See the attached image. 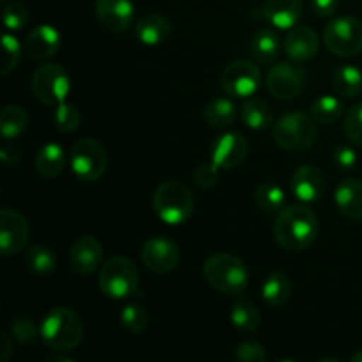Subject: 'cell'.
I'll use <instances>...</instances> for the list:
<instances>
[{
	"instance_id": "obj_1",
	"label": "cell",
	"mask_w": 362,
	"mask_h": 362,
	"mask_svg": "<svg viewBox=\"0 0 362 362\" xmlns=\"http://www.w3.org/2000/svg\"><path fill=\"white\" fill-rule=\"evenodd\" d=\"M318 218L306 204L290 205L279 212L274 223V239L283 250L303 251L315 243L318 235Z\"/></svg>"
},
{
	"instance_id": "obj_2",
	"label": "cell",
	"mask_w": 362,
	"mask_h": 362,
	"mask_svg": "<svg viewBox=\"0 0 362 362\" xmlns=\"http://www.w3.org/2000/svg\"><path fill=\"white\" fill-rule=\"evenodd\" d=\"M41 338L53 352H73L83 339V322L69 308L57 306L41 322Z\"/></svg>"
},
{
	"instance_id": "obj_3",
	"label": "cell",
	"mask_w": 362,
	"mask_h": 362,
	"mask_svg": "<svg viewBox=\"0 0 362 362\" xmlns=\"http://www.w3.org/2000/svg\"><path fill=\"white\" fill-rule=\"evenodd\" d=\"M204 278L225 296H240L250 285V272L240 258L228 253H216L204 262Z\"/></svg>"
},
{
	"instance_id": "obj_4",
	"label": "cell",
	"mask_w": 362,
	"mask_h": 362,
	"mask_svg": "<svg viewBox=\"0 0 362 362\" xmlns=\"http://www.w3.org/2000/svg\"><path fill=\"white\" fill-rule=\"evenodd\" d=\"M152 207L163 223L179 226L193 214L194 198L186 184L179 180H165L156 187Z\"/></svg>"
},
{
	"instance_id": "obj_5",
	"label": "cell",
	"mask_w": 362,
	"mask_h": 362,
	"mask_svg": "<svg viewBox=\"0 0 362 362\" xmlns=\"http://www.w3.org/2000/svg\"><path fill=\"white\" fill-rule=\"evenodd\" d=\"M317 120L303 112H288L272 127V140L288 152H304L317 141Z\"/></svg>"
},
{
	"instance_id": "obj_6",
	"label": "cell",
	"mask_w": 362,
	"mask_h": 362,
	"mask_svg": "<svg viewBox=\"0 0 362 362\" xmlns=\"http://www.w3.org/2000/svg\"><path fill=\"white\" fill-rule=\"evenodd\" d=\"M99 290L110 299L124 300L138 296L140 274L133 260L126 257H112L101 265L99 271Z\"/></svg>"
},
{
	"instance_id": "obj_7",
	"label": "cell",
	"mask_w": 362,
	"mask_h": 362,
	"mask_svg": "<svg viewBox=\"0 0 362 362\" xmlns=\"http://www.w3.org/2000/svg\"><path fill=\"white\" fill-rule=\"evenodd\" d=\"M71 170L81 182H95L103 179L108 168V154L95 138H80L73 144L69 154Z\"/></svg>"
},
{
	"instance_id": "obj_8",
	"label": "cell",
	"mask_w": 362,
	"mask_h": 362,
	"mask_svg": "<svg viewBox=\"0 0 362 362\" xmlns=\"http://www.w3.org/2000/svg\"><path fill=\"white\" fill-rule=\"evenodd\" d=\"M325 48L336 57H356L362 52V20L357 16H339L329 21L322 34Z\"/></svg>"
},
{
	"instance_id": "obj_9",
	"label": "cell",
	"mask_w": 362,
	"mask_h": 362,
	"mask_svg": "<svg viewBox=\"0 0 362 362\" xmlns=\"http://www.w3.org/2000/svg\"><path fill=\"white\" fill-rule=\"evenodd\" d=\"M32 90L37 101L48 106L66 103L71 92V78L60 64H45L32 76Z\"/></svg>"
},
{
	"instance_id": "obj_10",
	"label": "cell",
	"mask_w": 362,
	"mask_h": 362,
	"mask_svg": "<svg viewBox=\"0 0 362 362\" xmlns=\"http://www.w3.org/2000/svg\"><path fill=\"white\" fill-rule=\"evenodd\" d=\"M308 83V73L297 62H279L269 69L265 85L272 98L279 101H292L303 94Z\"/></svg>"
},
{
	"instance_id": "obj_11",
	"label": "cell",
	"mask_w": 362,
	"mask_h": 362,
	"mask_svg": "<svg viewBox=\"0 0 362 362\" xmlns=\"http://www.w3.org/2000/svg\"><path fill=\"white\" fill-rule=\"evenodd\" d=\"M262 73L255 62L246 59L233 60L223 69L221 87L232 98H251L258 90Z\"/></svg>"
},
{
	"instance_id": "obj_12",
	"label": "cell",
	"mask_w": 362,
	"mask_h": 362,
	"mask_svg": "<svg viewBox=\"0 0 362 362\" xmlns=\"http://www.w3.org/2000/svg\"><path fill=\"white\" fill-rule=\"evenodd\" d=\"M30 240V226L27 218L14 209L0 211V253L13 257L27 250Z\"/></svg>"
},
{
	"instance_id": "obj_13",
	"label": "cell",
	"mask_w": 362,
	"mask_h": 362,
	"mask_svg": "<svg viewBox=\"0 0 362 362\" xmlns=\"http://www.w3.org/2000/svg\"><path fill=\"white\" fill-rule=\"evenodd\" d=\"M141 262L152 274H168L180 262V250L166 237H151L141 247Z\"/></svg>"
},
{
	"instance_id": "obj_14",
	"label": "cell",
	"mask_w": 362,
	"mask_h": 362,
	"mask_svg": "<svg viewBox=\"0 0 362 362\" xmlns=\"http://www.w3.org/2000/svg\"><path fill=\"white\" fill-rule=\"evenodd\" d=\"M247 141L239 133H223L212 141L211 145V161L219 170H235L244 165L247 158Z\"/></svg>"
},
{
	"instance_id": "obj_15",
	"label": "cell",
	"mask_w": 362,
	"mask_h": 362,
	"mask_svg": "<svg viewBox=\"0 0 362 362\" xmlns=\"http://www.w3.org/2000/svg\"><path fill=\"white\" fill-rule=\"evenodd\" d=\"M69 269L76 276H90L101 267L103 264V246L95 237L81 235L71 244L69 255Z\"/></svg>"
},
{
	"instance_id": "obj_16",
	"label": "cell",
	"mask_w": 362,
	"mask_h": 362,
	"mask_svg": "<svg viewBox=\"0 0 362 362\" xmlns=\"http://www.w3.org/2000/svg\"><path fill=\"white\" fill-rule=\"evenodd\" d=\"M290 189L303 204H315L322 200L327 191V179L320 168L313 165L299 166L290 177Z\"/></svg>"
},
{
	"instance_id": "obj_17",
	"label": "cell",
	"mask_w": 362,
	"mask_h": 362,
	"mask_svg": "<svg viewBox=\"0 0 362 362\" xmlns=\"http://www.w3.org/2000/svg\"><path fill=\"white\" fill-rule=\"evenodd\" d=\"M283 49L293 62H308L317 57L318 49H320V37L311 27L297 25V27L290 28L288 34L283 39Z\"/></svg>"
},
{
	"instance_id": "obj_18",
	"label": "cell",
	"mask_w": 362,
	"mask_h": 362,
	"mask_svg": "<svg viewBox=\"0 0 362 362\" xmlns=\"http://www.w3.org/2000/svg\"><path fill=\"white\" fill-rule=\"evenodd\" d=\"M60 48V32L52 25H37L28 32L23 41L25 55L35 62L48 60L59 52Z\"/></svg>"
},
{
	"instance_id": "obj_19",
	"label": "cell",
	"mask_w": 362,
	"mask_h": 362,
	"mask_svg": "<svg viewBox=\"0 0 362 362\" xmlns=\"http://www.w3.org/2000/svg\"><path fill=\"white\" fill-rule=\"evenodd\" d=\"M95 18L112 32L127 30L134 20L133 0H95Z\"/></svg>"
},
{
	"instance_id": "obj_20",
	"label": "cell",
	"mask_w": 362,
	"mask_h": 362,
	"mask_svg": "<svg viewBox=\"0 0 362 362\" xmlns=\"http://www.w3.org/2000/svg\"><path fill=\"white\" fill-rule=\"evenodd\" d=\"M262 9V18L271 21L279 30H290L297 27L303 18V0H265Z\"/></svg>"
},
{
	"instance_id": "obj_21",
	"label": "cell",
	"mask_w": 362,
	"mask_h": 362,
	"mask_svg": "<svg viewBox=\"0 0 362 362\" xmlns=\"http://www.w3.org/2000/svg\"><path fill=\"white\" fill-rule=\"evenodd\" d=\"M338 211L352 221H362V180L345 179L334 191Z\"/></svg>"
},
{
	"instance_id": "obj_22",
	"label": "cell",
	"mask_w": 362,
	"mask_h": 362,
	"mask_svg": "<svg viewBox=\"0 0 362 362\" xmlns=\"http://www.w3.org/2000/svg\"><path fill=\"white\" fill-rule=\"evenodd\" d=\"M134 34L138 41L147 46H158L172 34V23L159 13H147L134 23Z\"/></svg>"
},
{
	"instance_id": "obj_23",
	"label": "cell",
	"mask_w": 362,
	"mask_h": 362,
	"mask_svg": "<svg viewBox=\"0 0 362 362\" xmlns=\"http://www.w3.org/2000/svg\"><path fill=\"white\" fill-rule=\"evenodd\" d=\"M281 52V39L272 28H260L253 34L250 42V53L258 64L271 66Z\"/></svg>"
},
{
	"instance_id": "obj_24",
	"label": "cell",
	"mask_w": 362,
	"mask_h": 362,
	"mask_svg": "<svg viewBox=\"0 0 362 362\" xmlns=\"http://www.w3.org/2000/svg\"><path fill=\"white\" fill-rule=\"evenodd\" d=\"M66 151L62 148V145L49 141V144H45L39 148L34 163L39 175L46 177V179H53V177L62 173V170L66 168Z\"/></svg>"
},
{
	"instance_id": "obj_25",
	"label": "cell",
	"mask_w": 362,
	"mask_h": 362,
	"mask_svg": "<svg viewBox=\"0 0 362 362\" xmlns=\"http://www.w3.org/2000/svg\"><path fill=\"white\" fill-rule=\"evenodd\" d=\"M332 88L341 98H359L362 94V71L350 64L336 67L332 73Z\"/></svg>"
},
{
	"instance_id": "obj_26",
	"label": "cell",
	"mask_w": 362,
	"mask_h": 362,
	"mask_svg": "<svg viewBox=\"0 0 362 362\" xmlns=\"http://www.w3.org/2000/svg\"><path fill=\"white\" fill-rule=\"evenodd\" d=\"M292 296V281L285 272H272L262 285V299L271 308H281Z\"/></svg>"
},
{
	"instance_id": "obj_27",
	"label": "cell",
	"mask_w": 362,
	"mask_h": 362,
	"mask_svg": "<svg viewBox=\"0 0 362 362\" xmlns=\"http://www.w3.org/2000/svg\"><path fill=\"white\" fill-rule=\"evenodd\" d=\"M237 119V106L226 98H214L205 105L204 120L212 129H226Z\"/></svg>"
},
{
	"instance_id": "obj_28",
	"label": "cell",
	"mask_w": 362,
	"mask_h": 362,
	"mask_svg": "<svg viewBox=\"0 0 362 362\" xmlns=\"http://www.w3.org/2000/svg\"><path fill=\"white\" fill-rule=\"evenodd\" d=\"M25 269L35 278H48L57 269V257L48 246H32L25 251Z\"/></svg>"
},
{
	"instance_id": "obj_29",
	"label": "cell",
	"mask_w": 362,
	"mask_h": 362,
	"mask_svg": "<svg viewBox=\"0 0 362 362\" xmlns=\"http://www.w3.org/2000/svg\"><path fill=\"white\" fill-rule=\"evenodd\" d=\"M240 119H243L244 126L253 131L267 129L272 124V110L264 99L251 98L240 108Z\"/></svg>"
},
{
	"instance_id": "obj_30",
	"label": "cell",
	"mask_w": 362,
	"mask_h": 362,
	"mask_svg": "<svg viewBox=\"0 0 362 362\" xmlns=\"http://www.w3.org/2000/svg\"><path fill=\"white\" fill-rule=\"evenodd\" d=\"M28 126V113L20 105H7L0 112V133L4 140L21 136Z\"/></svg>"
},
{
	"instance_id": "obj_31",
	"label": "cell",
	"mask_w": 362,
	"mask_h": 362,
	"mask_svg": "<svg viewBox=\"0 0 362 362\" xmlns=\"http://www.w3.org/2000/svg\"><path fill=\"white\" fill-rule=\"evenodd\" d=\"M310 115L320 124H334L343 115V103L336 95H320L311 103Z\"/></svg>"
},
{
	"instance_id": "obj_32",
	"label": "cell",
	"mask_w": 362,
	"mask_h": 362,
	"mask_svg": "<svg viewBox=\"0 0 362 362\" xmlns=\"http://www.w3.org/2000/svg\"><path fill=\"white\" fill-rule=\"evenodd\" d=\"M230 320H232L233 327L239 329L243 332H253L260 325V311L255 304L247 303V300H239V303L232 304L230 310Z\"/></svg>"
},
{
	"instance_id": "obj_33",
	"label": "cell",
	"mask_w": 362,
	"mask_h": 362,
	"mask_svg": "<svg viewBox=\"0 0 362 362\" xmlns=\"http://www.w3.org/2000/svg\"><path fill=\"white\" fill-rule=\"evenodd\" d=\"M285 191L278 186V184L265 182L258 186L257 193H255V202H257L258 209L267 214H276V212L283 211L285 205Z\"/></svg>"
},
{
	"instance_id": "obj_34",
	"label": "cell",
	"mask_w": 362,
	"mask_h": 362,
	"mask_svg": "<svg viewBox=\"0 0 362 362\" xmlns=\"http://www.w3.org/2000/svg\"><path fill=\"white\" fill-rule=\"evenodd\" d=\"M148 311L140 304H127L120 311V324L131 334H144L148 327Z\"/></svg>"
},
{
	"instance_id": "obj_35",
	"label": "cell",
	"mask_w": 362,
	"mask_h": 362,
	"mask_svg": "<svg viewBox=\"0 0 362 362\" xmlns=\"http://www.w3.org/2000/svg\"><path fill=\"white\" fill-rule=\"evenodd\" d=\"M2 49H4V60L2 66H0V74L2 76H7L9 73H13L14 69L20 64L21 55H23V45L18 41L14 35L4 34L2 37Z\"/></svg>"
},
{
	"instance_id": "obj_36",
	"label": "cell",
	"mask_w": 362,
	"mask_h": 362,
	"mask_svg": "<svg viewBox=\"0 0 362 362\" xmlns=\"http://www.w3.org/2000/svg\"><path fill=\"white\" fill-rule=\"evenodd\" d=\"M81 120L80 110L74 105L69 103H62V105L55 106V112H53V122H55L57 129L62 131V133H73L78 129Z\"/></svg>"
},
{
	"instance_id": "obj_37",
	"label": "cell",
	"mask_w": 362,
	"mask_h": 362,
	"mask_svg": "<svg viewBox=\"0 0 362 362\" xmlns=\"http://www.w3.org/2000/svg\"><path fill=\"white\" fill-rule=\"evenodd\" d=\"M28 21V9L23 2H11L4 7V25L9 32L21 30Z\"/></svg>"
},
{
	"instance_id": "obj_38",
	"label": "cell",
	"mask_w": 362,
	"mask_h": 362,
	"mask_svg": "<svg viewBox=\"0 0 362 362\" xmlns=\"http://www.w3.org/2000/svg\"><path fill=\"white\" fill-rule=\"evenodd\" d=\"M11 334L21 345H32L41 336V331H37L34 322L27 317H20L14 322H11Z\"/></svg>"
},
{
	"instance_id": "obj_39",
	"label": "cell",
	"mask_w": 362,
	"mask_h": 362,
	"mask_svg": "<svg viewBox=\"0 0 362 362\" xmlns=\"http://www.w3.org/2000/svg\"><path fill=\"white\" fill-rule=\"evenodd\" d=\"M345 134L350 141L362 147V103H357L349 110L345 117Z\"/></svg>"
},
{
	"instance_id": "obj_40",
	"label": "cell",
	"mask_w": 362,
	"mask_h": 362,
	"mask_svg": "<svg viewBox=\"0 0 362 362\" xmlns=\"http://www.w3.org/2000/svg\"><path fill=\"white\" fill-rule=\"evenodd\" d=\"M237 361L240 362H264L269 359L267 352L258 341H243L235 350Z\"/></svg>"
},
{
	"instance_id": "obj_41",
	"label": "cell",
	"mask_w": 362,
	"mask_h": 362,
	"mask_svg": "<svg viewBox=\"0 0 362 362\" xmlns=\"http://www.w3.org/2000/svg\"><path fill=\"white\" fill-rule=\"evenodd\" d=\"M193 180L198 187H202V189H209V187H212L218 184L219 168L212 161L204 163V165H200L193 172Z\"/></svg>"
},
{
	"instance_id": "obj_42",
	"label": "cell",
	"mask_w": 362,
	"mask_h": 362,
	"mask_svg": "<svg viewBox=\"0 0 362 362\" xmlns=\"http://www.w3.org/2000/svg\"><path fill=\"white\" fill-rule=\"evenodd\" d=\"M332 161L336 166L343 170H350L356 166L357 163V154L352 147H346V145H339L332 152Z\"/></svg>"
},
{
	"instance_id": "obj_43",
	"label": "cell",
	"mask_w": 362,
	"mask_h": 362,
	"mask_svg": "<svg viewBox=\"0 0 362 362\" xmlns=\"http://www.w3.org/2000/svg\"><path fill=\"white\" fill-rule=\"evenodd\" d=\"M315 14L320 18H331L338 11L339 0H311Z\"/></svg>"
},
{
	"instance_id": "obj_44",
	"label": "cell",
	"mask_w": 362,
	"mask_h": 362,
	"mask_svg": "<svg viewBox=\"0 0 362 362\" xmlns=\"http://www.w3.org/2000/svg\"><path fill=\"white\" fill-rule=\"evenodd\" d=\"M0 158H2V163L6 166H14L20 163L21 151L16 145H4V147L0 148Z\"/></svg>"
},
{
	"instance_id": "obj_45",
	"label": "cell",
	"mask_w": 362,
	"mask_h": 362,
	"mask_svg": "<svg viewBox=\"0 0 362 362\" xmlns=\"http://www.w3.org/2000/svg\"><path fill=\"white\" fill-rule=\"evenodd\" d=\"M0 341H2V346H0V362H7L13 356V341H11L7 332H0Z\"/></svg>"
},
{
	"instance_id": "obj_46",
	"label": "cell",
	"mask_w": 362,
	"mask_h": 362,
	"mask_svg": "<svg viewBox=\"0 0 362 362\" xmlns=\"http://www.w3.org/2000/svg\"><path fill=\"white\" fill-rule=\"evenodd\" d=\"M45 362H74V361H73V359H69V357L57 356V357H49V359H46Z\"/></svg>"
},
{
	"instance_id": "obj_47",
	"label": "cell",
	"mask_w": 362,
	"mask_h": 362,
	"mask_svg": "<svg viewBox=\"0 0 362 362\" xmlns=\"http://www.w3.org/2000/svg\"><path fill=\"white\" fill-rule=\"evenodd\" d=\"M352 362H362V350H359V352H357V354H354Z\"/></svg>"
},
{
	"instance_id": "obj_48",
	"label": "cell",
	"mask_w": 362,
	"mask_h": 362,
	"mask_svg": "<svg viewBox=\"0 0 362 362\" xmlns=\"http://www.w3.org/2000/svg\"><path fill=\"white\" fill-rule=\"evenodd\" d=\"M2 2H6V0H2Z\"/></svg>"
}]
</instances>
